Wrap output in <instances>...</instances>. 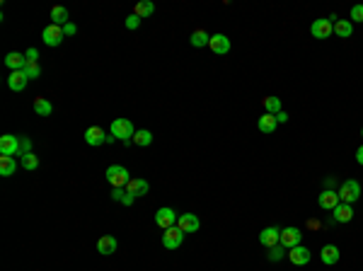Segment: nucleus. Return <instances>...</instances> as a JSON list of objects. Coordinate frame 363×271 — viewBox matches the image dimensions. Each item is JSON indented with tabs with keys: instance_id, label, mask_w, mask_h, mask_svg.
Instances as JSON below:
<instances>
[{
	"instance_id": "nucleus-1",
	"label": "nucleus",
	"mask_w": 363,
	"mask_h": 271,
	"mask_svg": "<svg viewBox=\"0 0 363 271\" xmlns=\"http://www.w3.org/2000/svg\"><path fill=\"white\" fill-rule=\"evenodd\" d=\"M111 136L116 138V141H131L133 136H136V128H133V123L129 121V119H124V116H119V119H114L111 121Z\"/></svg>"
},
{
	"instance_id": "nucleus-2",
	"label": "nucleus",
	"mask_w": 363,
	"mask_h": 271,
	"mask_svg": "<svg viewBox=\"0 0 363 271\" xmlns=\"http://www.w3.org/2000/svg\"><path fill=\"white\" fill-rule=\"evenodd\" d=\"M107 182L114 189H121V186H126L131 182V174L124 165H111V167H107Z\"/></svg>"
},
{
	"instance_id": "nucleus-3",
	"label": "nucleus",
	"mask_w": 363,
	"mask_h": 271,
	"mask_svg": "<svg viewBox=\"0 0 363 271\" xmlns=\"http://www.w3.org/2000/svg\"><path fill=\"white\" fill-rule=\"evenodd\" d=\"M339 201L341 204H353V201H358L361 196V184L356 182V179H346L344 184L339 186Z\"/></svg>"
},
{
	"instance_id": "nucleus-4",
	"label": "nucleus",
	"mask_w": 363,
	"mask_h": 271,
	"mask_svg": "<svg viewBox=\"0 0 363 271\" xmlns=\"http://www.w3.org/2000/svg\"><path fill=\"white\" fill-rule=\"evenodd\" d=\"M0 155H22L20 153V136H12V133H5L0 136Z\"/></svg>"
},
{
	"instance_id": "nucleus-5",
	"label": "nucleus",
	"mask_w": 363,
	"mask_h": 271,
	"mask_svg": "<svg viewBox=\"0 0 363 271\" xmlns=\"http://www.w3.org/2000/svg\"><path fill=\"white\" fill-rule=\"evenodd\" d=\"M41 39H44V44L46 46H60V41L66 39V34H63V27H58V25H51L41 32Z\"/></svg>"
},
{
	"instance_id": "nucleus-6",
	"label": "nucleus",
	"mask_w": 363,
	"mask_h": 271,
	"mask_svg": "<svg viewBox=\"0 0 363 271\" xmlns=\"http://www.w3.org/2000/svg\"><path fill=\"white\" fill-rule=\"evenodd\" d=\"M302 240V230L300 228H283L281 230V245L286 247V249H293V247H298Z\"/></svg>"
},
{
	"instance_id": "nucleus-7",
	"label": "nucleus",
	"mask_w": 363,
	"mask_h": 271,
	"mask_svg": "<svg viewBox=\"0 0 363 271\" xmlns=\"http://www.w3.org/2000/svg\"><path fill=\"white\" fill-rule=\"evenodd\" d=\"M177 218H179V216H177L172 209H167V206H165V209H157V213H155V223L162 228V230L174 228V225H177Z\"/></svg>"
},
{
	"instance_id": "nucleus-8",
	"label": "nucleus",
	"mask_w": 363,
	"mask_h": 271,
	"mask_svg": "<svg viewBox=\"0 0 363 271\" xmlns=\"http://www.w3.org/2000/svg\"><path fill=\"white\" fill-rule=\"evenodd\" d=\"M177 228H179L182 233H196L199 228H201V221L194 216V213H182L179 218H177Z\"/></svg>"
},
{
	"instance_id": "nucleus-9",
	"label": "nucleus",
	"mask_w": 363,
	"mask_h": 271,
	"mask_svg": "<svg viewBox=\"0 0 363 271\" xmlns=\"http://www.w3.org/2000/svg\"><path fill=\"white\" fill-rule=\"evenodd\" d=\"M182 240H184V233H182L177 225H174V228H167V230L162 233V245L167 247V249H177V247L182 245Z\"/></svg>"
},
{
	"instance_id": "nucleus-10",
	"label": "nucleus",
	"mask_w": 363,
	"mask_h": 271,
	"mask_svg": "<svg viewBox=\"0 0 363 271\" xmlns=\"http://www.w3.org/2000/svg\"><path fill=\"white\" fill-rule=\"evenodd\" d=\"M332 32H334V25H332L329 20H315L313 27H310V34H313L315 39H327Z\"/></svg>"
},
{
	"instance_id": "nucleus-11",
	"label": "nucleus",
	"mask_w": 363,
	"mask_h": 271,
	"mask_svg": "<svg viewBox=\"0 0 363 271\" xmlns=\"http://www.w3.org/2000/svg\"><path fill=\"white\" fill-rule=\"evenodd\" d=\"M85 143H87V146H92V148H97V146L107 143V133H104L99 126H90V128L85 131Z\"/></svg>"
},
{
	"instance_id": "nucleus-12",
	"label": "nucleus",
	"mask_w": 363,
	"mask_h": 271,
	"mask_svg": "<svg viewBox=\"0 0 363 271\" xmlns=\"http://www.w3.org/2000/svg\"><path fill=\"white\" fill-rule=\"evenodd\" d=\"M317 204H320V209L334 211L339 204H341V201H339V194H337V191H332V189H325V191L320 194V198H317Z\"/></svg>"
},
{
	"instance_id": "nucleus-13",
	"label": "nucleus",
	"mask_w": 363,
	"mask_h": 271,
	"mask_svg": "<svg viewBox=\"0 0 363 271\" xmlns=\"http://www.w3.org/2000/svg\"><path fill=\"white\" fill-rule=\"evenodd\" d=\"M208 49L213 51V53H218V56H223V53L230 51V39L225 34H213L211 41H208Z\"/></svg>"
},
{
	"instance_id": "nucleus-14",
	"label": "nucleus",
	"mask_w": 363,
	"mask_h": 271,
	"mask_svg": "<svg viewBox=\"0 0 363 271\" xmlns=\"http://www.w3.org/2000/svg\"><path fill=\"white\" fill-rule=\"evenodd\" d=\"M259 242L269 249V247H274L281 242V230L278 228H264L262 233H259Z\"/></svg>"
},
{
	"instance_id": "nucleus-15",
	"label": "nucleus",
	"mask_w": 363,
	"mask_h": 271,
	"mask_svg": "<svg viewBox=\"0 0 363 271\" xmlns=\"http://www.w3.org/2000/svg\"><path fill=\"white\" fill-rule=\"evenodd\" d=\"M126 191L131 194V196H145L148 191H150V184L145 182V179H141V177H136V179H131L129 184H126Z\"/></svg>"
},
{
	"instance_id": "nucleus-16",
	"label": "nucleus",
	"mask_w": 363,
	"mask_h": 271,
	"mask_svg": "<svg viewBox=\"0 0 363 271\" xmlns=\"http://www.w3.org/2000/svg\"><path fill=\"white\" fill-rule=\"evenodd\" d=\"M288 259L295 264V266H302V264H308V261H310V249H308V247H302V245L293 247V249L288 252Z\"/></svg>"
},
{
	"instance_id": "nucleus-17",
	"label": "nucleus",
	"mask_w": 363,
	"mask_h": 271,
	"mask_svg": "<svg viewBox=\"0 0 363 271\" xmlns=\"http://www.w3.org/2000/svg\"><path fill=\"white\" fill-rule=\"evenodd\" d=\"M5 65L10 68L12 73H15V71H24V68H27V56L17 53V51H12V53L5 56Z\"/></svg>"
},
{
	"instance_id": "nucleus-18",
	"label": "nucleus",
	"mask_w": 363,
	"mask_h": 271,
	"mask_svg": "<svg viewBox=\"0 0 363 271\" xmlns=\"http://www.w3.org/2000/svg\"><path fill=\"white\" fill-rule=\"evenodd\" d=\"M27 83H29V78L24 75V71H15V73H10V78H8V87H10L12 92H20V90H24V87H27Z\"/></svg>"
},
{
	"instance_id": "nucleus-19",
	"label": "nucleus",
	"mask_w": 363,
	"mask_h": 271,
	"mask_svg": "<svg viewBox=\"0 0 363 271\" xmlns=\"http://www.w3.org/2000/svg\"><path fill=\"white\" fill-rule=\"evenodd\" d=\"M276 126H278V121L274 114H264V116H259V121H257V128H259L262 133H274Z\"/></svg>"
},
{
	"instance_id": "nucleus-20",
	"label": "nucleus",
	"mask_w": 363,
	"mask_h": 271,
	"mask_svg": "<svg viewBox=\"0 0 363 271\" xmlns=\"http://www.w3.org/2000/svg\"><path fill=\"white\" fill-rule=\"evenodd\" d=\"M97 252L99 254H114L116 252V240L111 237V235H104V237H99V242H97Z\"/></svg>"
},
{
	"instance_id": "nucleus-21",
	"label": "nucleus",
	"mask_w": 363,
	"mask_h": 271,
	"mask_svg": "<svg viewBox=\"0 0 363 271\" xmlns=\"http://www.w3.org/2000/svg\"><path fill=\"white\" fill-rule=\"evenodd\" d=\"M51 20H53V25H58V27H66L71 22L68 10H66L63 5H53V8H51Z\"/></svg>"
},
{
	"instance_id": "nucleus-22",
	"label": "nucleus",
	"mask_w": 363,
	"mask_h": 271,
	"mask_svg": "<svg viewBox=\"0 0 363 271\" xmlns=\"http://www.w3.org/2000/svg\"><path fill=\"white\" fill-rule=\"evenodd\" d=\"M320 259L325 264H337L339 261V247L337 245H325L320 249Z\"/></svg>"
},
{
	"instance_id": "nucleus-23",
	"label": "nucleus",
	"mask_w": 363,
	"mask_h": 271,
	"mask_svg": "<svg viewBox=\"0 0 363 271\" xmlns=\"http://www.w3.org/2000/svg\"><path fill=\"white\" fill-rule=\"evenodd\" d=\"M17 170V160L10 158V155H0V174L3 177H12Z\"/></svg>"
},
{
	"instance_id": "nucleus-24",
	"label": "nucleus",
	"mask_w": 363,
	"mask_h": 271,
	"mask_svg": "<svg viewBox=\"0 0 363 271\" xmlns=\"http://www.w3.org/2000/svg\"><path fill=\"white\" fill-rule=\"evenodd\" d=\"M353 218V209H351V204H339L337 209H334V221L337 223H349Z\"/></svg>"
},
{
	"instance_id": "nucleus-25",
	"label": "nucleus",
	"mask_w": 363,
	"mask_h": 271,
	"mask_svg": "<svg viewBox=\"0 0 363 271\" xmlns=\"http://www.w3.org/2000/svg\"><path fill=\"white\" fill-rule=\"evenodd\" d=\"M351 32H353V25H351V20H337L334 22V34L341 39H349Z\"/></svg>"
},
{
	"instance_id": "nucleus-26",
	"label": "nucleus",
	"mask_w": 363,
	"mask_h": 271,
	"mask_svg": "<svg viewBox=\"0 0 363 271\" xmlns=\"http://www.w3.org/2000/svg\"><path fill=\"white\" fill-rule=\"evenodd\" d=\"M153 13H155V5H153L150 0H141V3H136V8H133V15H138L141 20H143V17H150Z\"/></svg>"
},
{
	"instance_id": "nucleus-27",
	"label": "nucleus",
	"mask_w": 363,
	"mask_h": 271,
	"mask_svg": "<svg viewBox=\"0 0 363 271\" xmlns=\"http://www.w3.org/2000/svg\"><path fill=\"white\" fill-rule=\"evenodd\" d=\"M34 111L39 114V116H51L53 107H51V102H48L46 97H36L34 99Z\"/></svg>"
},
{
	"instance_id": "nucleus-28",
	"label": "nucleus",
	"mask_w": 363,
	"mask_h": 271,
	"mask_svg": "<svg viewBox=\"0 0 363 271\" xmlns=\"http://www.w3.org/2000/svg\"><path fill=\"white\" fill-rule=\"evenodd\" d=\"M192 46H196V49H201V46H208V41H211V37H208V32H204V29H196L192 34Z\"/></svg>"
},
{
	"instance_id": "nucleus-29",
	"label": "nucleus",
	"mask_w": 363,
	"mask_h": 271,
	"mask_svg": "<svg viewBox=\"0 0 363 271\" xmlns=\"http://www.w3.org/2000/svg\"><path fill=\"white\" fill-rule=\"evenodd\" d=\"M133 143L136 146H141V148H145V146H150L153 143V133L150 131H136V136H133Z\"/></svg>"
},
{
	"instance_id": "nucleus-30",
	"label": "nucleus",
	"mask_w": 363,
	"mask_h": 271,
	"mask_svg": "<svg viewBox=\"0 0 363 271\" xmlns=\"http://www.w3.org/2000/svg\"><path fill=\"white\" fill-rule=\"evenodd\" d=\"M264 109H266V114H274V116H276L278 111H281V99L278 97H264Z\"/></svg>"
},
{
	"instance_id": "nucleus-31",
	"label": "nucleus",
	"mask_w": 363,
	"mask_h": 271,
	"mask_svg": "<svg viewBox=\"0 0 363 271\" xmlns=\"http://www.w3.org/2000/svg\"><path fill=\"white\" fill-rule=\"evenodd\" d=\"M22 167L24 170H36V167H39V158L34 155V150L22 155Z\"/></svg>"
},
{
	"instance_id": "nucleus-32",
	"label": "nucleus",
	"mask_w": 363,
	"mask_h": 271,
	"mask_svg": "<svg viewBox=\"0 0 363 271\" xmlns=\"http://www.w3.org/2000/svg\"><path fill=\"white\" fill-rule=\"evenodd\" d=\"M283 252H286V247L281 245V242L274 245V247H269V259H271V261H278V259L283 257Z\"/></svg>"
},
{
	"instance_id": "nucleus-33",
	"label": "nucleus",
	"mask_w": 363,
	"mask_h": 271,
	"mask_svg": "<svg viewBox=\"0 0 363 271\" xmlns=\"http://www.w3.org/2000/svg\"><path fill=\"white\" fill-rule=\"evenodd\" d=\"M24 75H27L29 80H36V78L41 75V68H39L36 63H27V68H24Z\"/></svg>"
},
{
	"instance_id": "nucleus-34",
	"label": "nucleus",
	"mask_w": 363,
	"mask_h": 271,
	"mask_svg": "<svg viewBox=\"0 0 363 271\" xmlns=\"http://www.w3.org/2000/svg\"><path fill=\"white\" fill-rule=\"evenodd\" d=\"M351 22H363V5H353L351 8Z\"/></svg>"
},
{
	"instance_id": "nucleus-35",
	"label": "nucleus",
	"mask_w": 363,
	"mask_h": 271,
	"mask_svg": "<svg viewBox=\"0 0 363 271\" xmlns=\"http://www.w3.org/2000/svg\"><path fill=\"white\" fill-rule=\"evenodd\" d=\"M141 27V17L138 15H129L126 17V29H138Z\"/></svg>"
},
{
	"instance_id": "nucleus-36",
	"label": "nucleus",
	"mask_w": 363,
	"mask_h": 271,
	"mask_svg": "<svg viewBox=\"0 0 363 271\" xmlns=\"http://www.w3.org/2000/svg\"><path fill=\"white\" fill-rule=\"evenodd\" d=\"M20 153H32V141L27 138V136H20Z\"/></svg>"
},
{
	"instance_id": "nucleus-37",
	"label": "nucleus",
	"mask_w": 363,
	"mask_h": 271,
	"mask_svg": "<svg viewBox=\"0 0 363 271\" xmlns=\"http://www.w3.org/2000/svg\"><path fill=\"white\" fill-rule=\"evenodd\" d=\"M24 56H27V63H36V58H39V51H36V49H29L27 53H24Z\"/></svg>"
},
{
	"instance_id": "nucleus-38",
	"label": "nucleus",
	"mask_w": 363,
	"mask_h": 271,
	"mask_svg": "<svg viewBox=\"0 0 363 271\" xmlns=\"http://www.w3.org/2000/svg\"><path fill=\"white\" fill-rule=\"evenodd\" d=\"M75 32H78V27L73 25V22H68V25L63 27V34H66V37H73V34H75Z\"/></svg>"
},
{
	"instance_id": "nucleus-39",
	"label": "nucleus",
	"mask_w": 363,
	"mask_h": 271,
	"mask_svg": "<svg viewBox=\"0 0 363 271\" xmlns=\"http://www.w3.org/2000/svg\"><path fill=\"white\" fill-rule=\"evenodd\" d=\"M124 196H126L124 189H114V191H111V198H114V201H124Z\"/></svg>"
},
{
	"instance_id": "nucleus-40",
	"label": "nucleus",
	"mask_w": 363,
	"mask_h": 271,
	"mask_svg": "<svg viewBox=\"0 0 363 271\" xmlns=\"http://www.w3.org/2000/svg\"><path fill=\"white\" fill-rule=\"evenodd\" d=\"M276 121H278V123H286V121H288V114H286V111L281 109V111L276 114Z\"/></svg>"
},
{
	"instance_id": "nucleus-41",
	"label": "nucleus",
	"mask_w": 363,
	"mask_h": 271,
	"mask_svg": "<svg viewBox=\"0 0 363 271\" xmlns=\"http://www.w3.org/2000/svg\"><path fill=\"white\" fill-rule=\"evenodd\" d=\"M133 198H136V196H131V194L126 191V196H124V201H121V204H124V206H131V204H133Z\"/></svg>"
},
{
	"instance_id": "nucleus-42",
	"label": "nucleus",
	"mask_w": 363,
	"mask_h": 271,
	"mask_svg": "<svg viewBox=\"0 0 363 271\" xmlns=\"http://www.w3.org/2000/svg\"><path fill=\"white\" fill-rule=\"evenodd\" d=\"M356 162H358V165H363V146L356 150Z\"/></svg>"
},
{
	"instance_id": "nucleus-43",
	"label": "nucleus",
	"mask_w": 363,
	"mask_h": 271,
	"mask_svg": "<svg viewBox=\"0 0 363 271\" xmlns=\"http://www.w3.org/2000/svg\"><path fill=\"white\" fill-rule=\"evenodd\" d=\"M361 136H363V128H361Z\"/></svg>"
}]
</instances>
